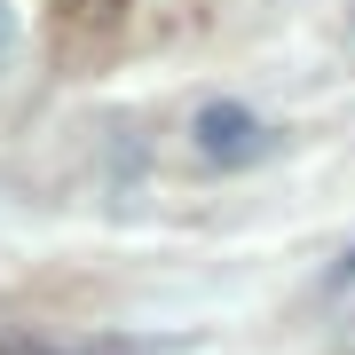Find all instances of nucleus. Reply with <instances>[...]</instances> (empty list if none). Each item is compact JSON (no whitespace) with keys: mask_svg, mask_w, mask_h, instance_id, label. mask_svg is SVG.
<instances>
[{"mask_svg":"<svg viewBox=\"0 0 355 355\" xmlns=\"http://www.w3.org/2000/svg\"><path fill=\"white\" fill-rule=\"evenodd\" d=\"M190 150L205 166H253V158L277 150V135H268L245 103H205V111L190 119Z\"/></svg>","mask_w":355,"mask_h":355,"instance_id":"nucleus-1","label":"nucleus"},{"mask_svg":"<svg viewBox=\"0 0 355 355\" xmlns=\"http://www.w3.org/2000/svg\"><path fill=\"white\" fill-rule=\"evenodd\" d=\"M0 355H119V347H48V340H0Z\"/></svg>","mask_w":355,"mask_h":355,"instance_id":"nucleus-2","label":"nucleus"},{"mask_svg":"<svg viewBox=\"0 0 355 355\" xmlns=\"http://www.w3.org/2000/svg\"><path fill=\"white\" fill-rule=\"evenodd\" d=\"M8 48H16V8L0 0V64H8Z\"/></svg>","mask_w":355,"mask_h":355,"instance_id":"nucleus-3","label":"nucleus"},{"mask_svg":"<svg viewBox=\"0 0 355 355\" xmlns=\"http://www.w3.org/2000/svg\"><path fill=\"white\" fill-rule=\"evenodd\" d=\"M340 284H355V253H347L340 268H331V292H340Z\"/></svg>","mask_w":355,"mask_h":355,"instance_id":"nucleus-4","label":"nucleus"}]
</instances>
